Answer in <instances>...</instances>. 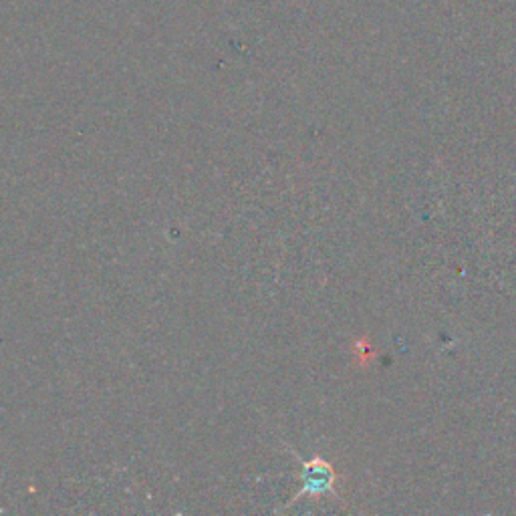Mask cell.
Instances as JSON below:
<instances>
[{
  "label": "cell",
  "instance_id": "obj_1",
  "mask_svg": "<svg viewBox=\"0 0 516 516\" xmlns=\"http://www.w3.org/2000/svg\"><path fill=\"white\" fill-rule=\"evenodd\" d=\"M301 478H303V491L295 496V501H298L305 494H321L331 491V486L335 482V470L323 458H313L311 462H307L303 466Z\"/></svg>",
  "mask_w": 516,
  "mask_h": 516
}]
</instances>
